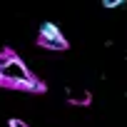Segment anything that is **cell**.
I'll list each match as a JSON object with an SVG mask.
<instances>
[{
    "mask_svg": "<svg viewBox=\"0 0 127 127\" xmlns=\"http://www.w3.org/2000/svg\"><path fill=\"white\" fill-rule=\"evenodd\" d=\"M40 35H45V37H50V40H55V42H62V45H70V42L65 40V35L57 30V25H52V23H42V25H40Z\"/></svg>",
    "mask_w": 127,
    "mask_h": 127,
    "instance_id": "cell-1",
    "label": "cell"
},
{
    "mask_svg": "<svg viewBox=\"0 0 127 127\" xmlns=\"http://www.w3.org/2000/svg\"><path fill=\"white\" fill-rule=\"evenodd\" d=\"M15 60H18V52L13 47H3V50H0V75L8 72V67L13 65Z\"/></svg>",
    "mask_w": 127,
    "mask_h": 127,
    "instance_id": "cell-2",
    "label": "cell"
},
{
    "mask_svg": "<svg viewBox=\"0 0 127 127\" xmlns=\"http://www.w3.org/2000/svg\"><path fill=\"white\" fill-rule=\"evenodd\" d=\"M35 45H37V47H45V50H67V47H70V45H62V42H55V40H50V37H45V35H37Z\"/></svg>",
    "mask_w": 127,
    "mask_h": 127,
    "instance_id": "cell-3",
    "label": "cell"
},
{
    "mask_svg": "<svg viewBox=\"0 0 127 127\" xmlns=\"http://www.w3.org/2000/svg\"><path fill=\"white\" fill-rule=\"evenodd\" d=\"M67 105H72V107H90L92 105V92H82V95H77V97H67Z\"/></svg>",
    "mask_w": 127,
    "mask_h": 127,
    "instance_id": "cell-4",
    "label": "cell"
},
{
    "mask_svg": "<svg viewBox=\"0 0 127 127\" xmlns=\"http://www.w3.org/2000/svg\"><path fill=\"white\" fill-rule=\"evenodd\" d=\"M125 0H102V8L105 10H115V8H122Z\"/></svg>",
    "mask_w": 127,
    "mask_h": 127,
    "instance_id": "cell-5",
    "label": "cell"
},
{
    "mask_svg": "<svg viewBox=\"0 0 127 127\" xmlns=\"http://www.w3.org/2000/svg\"><path fill=\"white\" fill-rule=\"evenodd\" d=\"M8 127H30L25 120H20V117H10L8 120Z\"/></svg>",
    "mask_w": 127,
    "mask_h": 127,
    "instance_id": "cell-6",
    "label": "cell"
},
{
    "mask_svg": "<svg viewBox=\"0 0 127 127\" xmlns=\"http://www.w3.org/2000/svg\"><path fill=\"white\" fill-rule=\"evenodd\" d=\"M3 82H5V77H3V75H0V87H3Z\"/></svg>",
    "mask_w": 127,
    "mask_h": 127,
    "instance_id": "cell-7",
    "label": "cell"
}]
</instances>
